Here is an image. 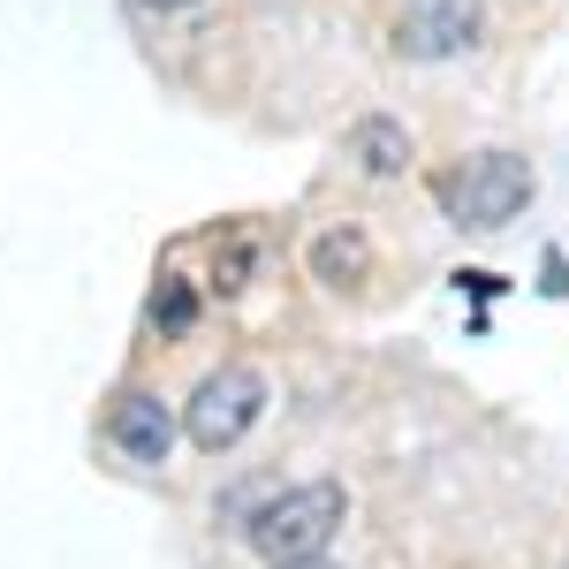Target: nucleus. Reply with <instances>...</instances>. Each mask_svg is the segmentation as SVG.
I'll use <instances>...</instances> for the list:
<instances>
[{
  "label": "nucleus",
  "mask_w": 569,
  "mask_h": 569,
  "mask_svg": "<svg viewBox=\"0 0 569 569\" xmlns=\"http://www.w3.org/2000/svg\"><path fill=\"white\" fill-rule=\"evenodd\" d=\"M342 486L335 479H311V486H289L281 501H266L251 517V547H259L273 569H305L327 555V539L342 531Z\"/></svg>",
  "instance_id": "1"
},
{
  "label": "nucleus",
  "mask_w": 569,
  "mask_h": 569,
  "mask_svg": "<svg viewBox=\"0 0 569 569\" xmlns=\"http://www.w3.org/2000/svg\"><path fill=\"white\" fill-rule=\"evenodd\" d=\"M525 206H531V160H517V152H479V160H463V176L448 182V213L471 236L509 228Z\"/></svg>",
  "instance_id": "2"
},
{
  "label": "nucleus",
  "mask_w": 569,
  "mask_h": 569,
  "mask_svg": "<svg viewBox=\"0 0 569 569\" xmlns=\"http://www.w3.org/2000/svg\"><path fill=\"white\" fill-rule=\"evenodd\" d=\"M266 410V380L251 372V365H220L213 380H198V395H190V440L206 448V456H220V448H236V440L259 426Z\"/></svg>",
  "instance_id": "3"
},
{
  "label": "nucleus",
  "mask_w": 569,
  "mask_h": 569,
  "mask_svg": "<svg viewBox=\"0 0 569 569\" xmlns=\"http://www.w3.org/2000/svg\"><path fill=\"white\" fill-rule=\"evenodd\" d=\"M107 440L130 456V463H168V448H176V418H168V402L160 395H114V410H107Z\"/></svg>",
  "instance_id": "4"
},
{
  "label": "nucleus",
  "mask_w": 569,
  "mask_h": 569,
  "mask_svg": "<svg viewBox=\"0 0 569 569\" xmlns=\"http://www.w3.org/2000/svg\"><path fill=\"white\" fill-rule=\"evenodd\" d=\"M471 39H479V0H418L402 16V53H418V61H440Z\"/></svg>",
  "instance_id": "5"
},
{
  "label": "nucleus",
  "mask_w": 569,
  "mask_h": 569,
  "mask_svg": "<svg viewBox=\"0 0 569 569\" xmlns=\"http://www.w3.org/2000/svg\"><path fill=\"white\" fill-rule=\"evenodd\" d=\"M350 152L372 168V176H402V168H410V130L388 122V114H372V122H357V130H350Z\"/></svg>",
  "instance_id": "6"
},
{
  "label": "nucleus",
  "mask_w": 569,
  "mask_h": 569,
  "mask_svg": "<svg viewBox=\"0 0 569 569\" xmlns=\"http://www.w3.org/2000/svg\"><path fill=\"white\" fill-rule=\"evenodd\" d=\"M319 273H327L335 289L357 281V273H365V236H327V243H319Z\"/></svg>",
  "instance_id": "7"
},
{
  "label": "nucleus",
  "mask_w": 569,
  "mask_h": 569,
  "mask_svg": "<svg viewBox=\"0 0 569 569\" xmlns=\"http://www.w3.org/2000/svg\"><path fill=\"white\" fill-rule=\"evenodd\" d=\"M190 319H198V297H190L182 281H160V297H152V327H160V335H182Z\"/></svg>",
  "instance_id": "8"
},
{
  "label": "nucleus",
  "mask_w": 569,
  "mask_h": 569,
  "mask_svg": "<svg viewBox=\"0 0 569 569\" xmlns=\"http://www.w3.org/2000/svg\"><path fill=\"white\" fill-rule=\"evenodd\" d=\"M539 289H547V297H569V266H562V251H547V259H539Z\"/></svg>",
  "instance_id": "9"
}]
</instances>
